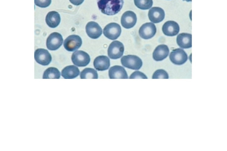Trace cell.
<instances>
[{
    "label": "cell",
    "mask_w": 227,
    "mask_h": 151,
    "mask_svg": "<svg viewBox=\"0 0 227 151\" xmlns=\"http://www.w3.org/2000/svg\"><path fill=\"white\" fill-rule=\"evenodd\" d=\"M123 0H97L98 8L107 15H114L119 12L123 6Z\"/></svg>",
    "instance_id": "6da1fadb"
},
{
    "label": "cell",
    "mask_w": 227,
    "mask_h": 151,
    "mask_svg": "<svg viewBox=\"0 0 227 151\" xmlns=\"http://www.w3.org/2000/svg\"><path fill=\"white\" fill-rule=\"evenodd\" d=\"M121 62L122 64L125 67L134 70H139L143 65L141 59L135 55L124 56L121 58Z\"/></svg>",
    "instance_id": "7a4b0ae2"
},
{
    "label": "cell",
    "mask_w": 227,
    "mask_h": 151,
    "mask_svg": "<svg viewBox=\"0 0 227 151\" xmlns=\"http://www.w3.org/2000/svg\"><path fill=\"white\" fill-rule=\"evenodd\" d=\"M124 50L123 44L117 40L113 41L108 48L107 53L111 59H116L121 58L123 55Z\"/></svg>",
    "instance_id": "3957f363"
},
{
    "label": "cell",
    "mask_w": 227,
    "mask_h": 151,
    "mask_svg": "<svg viewBox=\"0 0 227 151\" xmlns=\"http://www.w3.org/2000/svg\"><path fill=\"white\" fill-rule=\"evenodd\" d=\"M73 63L79 67L87 66L90 61L89 55L82 50H77L74 52L71 57Z\"/></svg>",
    "instance_id": "277c9868"
},
{
    "label": "cell",
    "mask_w": 227,
    "mask_h": 151,
    "mask_svg": "<svg viewBox=\"0 0 227 151\" xmlns=\"http://www.w3.org/2000/svg\"><path fill=\"white\" fill-rule=\"evenodd\" d=\"M121 32L120 26L118 24L112 22L107 24L103 29L104 35L108 39L111 40L117 39Z\"/></svg>",
    "instance_id": "5b68a950"
},
{
    "label": "cell",
    "mask_w": 227,
    "mask_h": 151,
    "mask_svg": "<svg viewBox=\"0 0 227 151\" xmlns=\"http://www.w3.org/2000/svg\"><path fill=\"white\" fill-rule=\"evenodd\" d=\"M82 44V40L78 35H72L67 37L64 42V46L66 50L72 52L78 49Z\"/></svg>",
    "instance_id": "8992f818"
},
{
    "label": "cell",
    "mask_w": 227,
    "mask_h": 151,
    "mask_svg": "<svg viewBox=\"0 0 227 151\" xmlns=\"http://www.w3.org/2000/svg\"><path fill=\"white\" fill-rule=\"evenodd\" d=\"M63 39L62 35L57 32L51 34L48 37L46 46L49 50H55L58 49L62 44Z\"/></svg>",
    "instance_id": "52a82bcc"
},
{
    "label": "cell",
    "mask_w": 227,
    "mask_h": 151,
    "mask_svg": "<svg viewBox=\"0 0 227 151\" xmlns=\"http://www.w3.org/2000/svg\"><path fill=\"white\" fill-rule=\"evenodd\" d=\"M169 58L173 64L181 65L186 62L188 57L186 53L183 50L178 48L173 50L171 52Z\"/></svg>",
    "instance_id": "ba28073f"
},
{
    "label": "cell",
    "mask_w": 227,
    "mask_h": 151,
    "mask_svg": "<svg viewBox=\"0 0 227 151\" xmlns=\"http://www.w3.org/2000/svg\"><path fill=\"white\" fill-rule=\"evenodd\" d=\"M156 32L155 25L151 22L143 24L139 29V33L140 37L145 39H150L153 37Z\"/></svg>",
    "instance_id": "9c48e42d"
},
{
    "label": "cell",
    "mask_w": 227,
    "mask_h": 151,
    "mask_svg": "<svg viewBox=\"0 0 227 151\" xmlns=\"http://www.w3.org/2000/svg\"><path fill=\"white\" fill-rule=\"evenodd\" d=\"M137 17L136 14L133 12L127 11L122 15L121 19L122 25L126 29H130L133 27L136 24Z\"/></svg>",
    "instance_id": "30bf717a"
},
{
    "label": "cell",
    "mask_w": 227,
    "mask_h": 151,
    "mask_svg": "<svg viewBox=\"0 0 227 151\" xmlns=\"http://www.w3.org/2000/svg\"><path fill=\"white\" fill-rule=\"evenodd\" d=\"M34 58L37 63L43 65H48L52 60V57L48 50L42 48L35 50Z\"/></svg>",
    "instance_id": "8fae6325"
},
{
    "label": "cell",
    "mask_w": 227,
    "mask_h": 151,
    "mask_svg": "<svg viewBox=\"0 0 227 151\" xmlns=\"http://www.w3.org/2000/svg\"><path fill=\"white\" fill-rule=\"evenodd\" d=\"M85 28L87 35L93 39L98 38L102 33V29L100 26L97 23L94 21L88 22Z\"/></svg>",
    "instance_id": "7c38bea8"
},
{
    "label": "cell",
    "mask_w": 227,
    "mask_h": 151,
    "mask_svg": "<svg viewBox=\"0 0 227 151\" xmlns=\"http://www.w3.org/2000/svg\"><path fill=\"white\" fill-rule=\"evenodd\" d=\"M162 30L163 33L165 35L169 36H173L178 34L180 30V27L176 22L169 21L164 24Z\"/></svg>",
    "instance_id": "4fadbf2b"
},
{
    "label": "cell",
    "mask_w": 227,
    "mask_h": 151,
    "mask_svg": "<svg viewBox=\"0 0 227 151\" xmlns=\"http://www.w3.org/2000/svg\"><path fill=\"white\" fill-rule=\"evenodd\" d=\"M149 20L152 22L157 23L162 21L164 19L165 13L161 8L154 7L150 9L148 13Z\"/></svg>",
    "instance_id": "5bb4252c"
},
{
    "label": "cell",
    "mask_w": 227,
    "mask_h": 151,
    "mask_svg": "<svg viewBox=\"0 0 227 151\" xmlns=\"http://www.w3.org/2000/svg\"><path fill=\"white\" fill-rule=\"evenodd\" d=\"M169 50L165 45H160L157 46L153 53V58L156 61H161L166 58L168 55Z\"/></svg>",
    "instance_id": "9a60e30c"
},
{
    "label": "cell",
    "mask_w": 227,
    "mask_h": 151,
    "mask_svg": "<svg viewBox=\"0 0 227 151\" xmlns=\"http://www.w3.org/2000/svg\"><path fill=\"white\" fill-rule=\"evenodd\" d=\"M108 74L111 79L128 78L125 69L120 65H115L111 67L109 70Z\"/></svg>",
    "instance_id": "2e32d148"
},
{
    "label": "cell",
    "mask_w": 227,
    "mask_h": 151,
    "mask_svg": "<svg viewBox=\"0 0 227 151\" xmlns=\"http://www.w3.org/2000/svg\"><path fill=\"white\" fill-rule=\"evenodd\" d=\"M93 65L97 70L98 71L105 70L108 69L110 66V60L107 56L100 55L95 59Z\"/></svg>",
    "instance_id": "e0dca14e"
},
{
    "label": "cell",
    "mask_w": 227,
    "mask_h": 151,
    "mask_svg": "<svg viewBox=\"0 0 227 151\" xmlns=\"http://www.w3.org/2000/svg\"><path fill=\"white\" fill-rule=\"evenodd\" d=\"M177 43L179 46L183 49H188L192 47V35L183 33L179 34L176 39Z\"/></svg>",
    "instance_id": "ac0fdd59"
},
{
    "label": "cell",
    "mask_w": 227,
    "mask_h": 151,
    "mask_svg": "<svg viewBox=\"0 0 227 151\" xmlns=\"http://www.w3.org/2000/svg\"><path fill=\"white\" fill-rule=\"evenodd\" d=\"M61 21L59 14L56 11L49 12L47 14L45 18L46 24L49 27L54 28L59 24Z\"/></svg>",
    "instance_id": "d6986e66"
},
{
    "label": "cell",
    "mask_w": 227,
    "mask_h": 151,
    "mask_svg": "<svg viewBox=\"0 0 227 151\" xmlns=\"http://www.w3.org/2000/svg\"><path fill=\"white\" fill-rule=\"evenodd\" d=\"M79 73V70L77 67L73 65H69L62 70L61 75L64 78L72 79L78 76Z\"/></svg>",
    "instance_id": "ffe728a7"
},
{
    "label": "cell",
    "mask_w": 227,
    "mask_h": 151,
    "mask_svg": "<svg viewBox=\"0 0 227 151\" xmlns=\"http://www.w3.org/2000/svg\"><path fill=\"white\" fill-rule=\"evenodd\" d=\"M60 74L59 70L57 68L51 67L47 69L44 72L43 78H60Z\"/></svg>",
    "instance_id": "44dd1931"
},
{
    "label": "cell",
    "mask_w": 227,
    "mask_h": 151,
    "mask_svg": "<svg viewBox=\"0 0 227 151\" xmlns=\"http://www.w3.org/2000/svg\"><path fill=\"white\" fill-rule=\"evenodd\" d=\"M80 77L82 79L96 78H98L97 71L95 69L90 68H86L81 72Z\"/></svg>",
    "instance_id": "7402d4cb"
},
{
    "label": "cell",
    "mask_w": 227,
    "mask_h": 151,
    "mask_svg": "<svg viewBox=\"0 0 227 151\" xmlns=\"http://www.w3.org/2000/svg\"><path fill=\"white\" fill-rule=\"evenodd\" d=\"M135 5L138 8L142 10L149 9L152 6V0H134Z\"/></svg>",
    "instance_id": "603a6c76"
},
{
    "label": "cell",
    "mask_w": 227,
    "mask_h": 151,
    "mask_svg": "<svg viewBox=\"0 0 227 151\" xmlns=\"http://www.w3.org/2000/svg\"><path fill=\"white\" fill-rule=\"evenodd\" d=\"M152 78H169L168 73L163 69H158L155 71L153 74Z\"/></svg>",
    "instance_id": "cb8c5ba5"
},
{
    "label": "cell",
    "mask_w": 227,
    "mask_h": 151,
    "mask_svg": "<svg viewBox=\"0 0 227 151\" xmlns=\"http://www.w3.org/2000/svg\"><path fill=\"white\" fill-rule=\"evenodd\" d=\"M52 0H34L35 4L41 8L47 7L51 4Z\"/></svg>",
    "instance_id": "d4e9b609"
},
{
    "label": "cell",
    "mask_w": 227,
    "mask_h": 151,
    "mask_svg": "<svg viewBox=\"0 0 227 151\" xmlns=\"http://www.w3.org/2000/svg\"><path fill=\"white\" fill-rule=\"evenodd\" d=\"M130 78H148L147 76L142 72L139 71H135L130 76Z\"/></svg>",
    "instance_id": "484cf974"
},
{
    "label": "cell",
    "mask_w": 227,
    "mask_h": 151,
    "mask_svg": "<svg viewBox=\"0 0 227 151\" xmlns=\"http://www.w3.org/2000/svg\"><path fill=\"white\" fill-rule=\"evenodd\" d=\"M84 0H69L70 2L75 5H79L81 4Z\"/></svg>",
    "instance_id": "4316f807"
},
{
    "label": "cell",
    "mask_w": 227,
    "mask_h": 151,
    "mask_svg": "<svg viewBox=\"0 0 227 151\" xmlns=\"http://www.w3.org/2000/svg\"><path fill=\"white\" fill-rule=\"evenodd\" d=\"M183 1H185L187 2L191 1L192 0H183Z\"/></svg>",
    "instance_id": "83f0119b"
}]
</instances>
